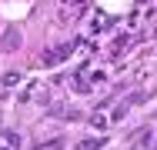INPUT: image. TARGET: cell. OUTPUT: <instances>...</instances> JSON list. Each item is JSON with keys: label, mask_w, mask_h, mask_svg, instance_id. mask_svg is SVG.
<instances>
[{"label": "cell", "mask_w": 157, "mask_h": 150, "mask_svg": "<svg viewBox=\"0 0 157 150\" xmlns=\"http://www.w3.org/2000/svg\"><path fill=\"white\" fill-rule=\"evenodd\" d=\"M17 147H20V137L10 133V130H3L0 133V150H17Z\"/></svg>", "instance_id": "6da1fadb"}]
</instances>
